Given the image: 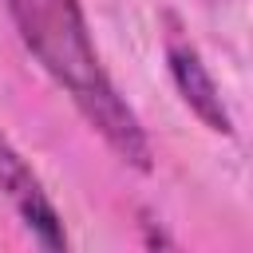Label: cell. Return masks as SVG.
I'll list each match as a JSON object with an SVG mask.
<instances>
[{
  "instance_id": "7a4b0ae2",
  "label": "cell",
  "mask_w": 253,
  "mask_h": 253,
  "mask_svg": "<svg viewBox=\"0 0 253 253\" xmlns=\"http://www.w3.org/2000/svg\"><path fill=\"white\" fill-rule=\"evenodd\" d=\"M0 190L4 198L16 206V213L24 217V225L32 229V237L43 249H67V233H63V217L51 206L43 182L36 178V170L28 166V158L0 134Z\"/></svg>"
},
{
  "instance_id": "3957f363",
  "label": "cell",
  "mask_w": 253,
  "mask_h": 253,
  "mask_svg": "<svg viewBox=\"0 0 253 253\" xmlns=\"http://www.w3.org/2000/svg\"><path fill=\"white\" fill-rule=\"evenodd\" d=\"M166 63H170V75H174V87H178L182 103H186L210 130L229 134L233 123H229V111H225V103H221V91H217L210 67L202 63L198 47H194L186 36H178V28L166 36Z\"/></svg>"
},
{
  "instance_id": "6da1fadb",
  "label": "cell",
  "mask_w": 253,
  "mask_h": 253,
  "mask_svg": "<svg viewBox=\"0 0 253 253\" xmlns=\"http://www.w3.org/2000/svg\"><path fill=\"white\" fill-rule=\"evenodd\" d=\"M24 47L40 67L67 91L79 115L99 130V138L134 170H150V138L138 115L126 107L107 67L99 63L95 40L79 0H4Z\"/></svg>"
}]
</instances>
